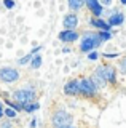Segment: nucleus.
<instances>
[{
	"instance_id": "obj_11",
	"label": "nucleus",
	"mask_w": 126,
	"mask_h": 128,
	"mask_svg": "<svg viewBox=\"0 0 126 128\" xmlns=\"http://www.w3.org/2000/svg\"><path fill=\"white\" fill-rule=\"evenodd\" d=\"M89 24H91L93 27H96V29H99V30H110L109 22H105L104 19H101V18H91L89 19Z\"/></svg>"
},
{
	"instance_id": "obj_17",
	"label": "nucleus",
	"mask_w": 126,
	"mask_h": 128,
	"mask_svg": "<svg viewBox=\"0 0 126 128\" xmlns=\"http://www.w3.org/2000/svg\"><path fill=\"white\" fill-rule=\"evenodd\" d=\"M99 38H101V42H107V40L112 38V34H110V30H101Z\"/></svg>"
},
{
	"instance_id": "obj_9",
	"label": "nucleus",
	"mask_w": 126,
	"mask_h": 128,
	"mask_svg": "<svg viewBox=\"0 0 126 128\" xmlns=\"http://www.w3.org/2000/svg\"><path fill=\"white\" fill-rule=\"evenodd\" d=\"M64 93L70 94V96L78 94V93H80V80L73 78V80H70V82H67L64 85Z\"/></svg>"
},
{
	"instance_id": "obj_2",
	"label": "nucleus",
	"mask_w": 126,
	"mask_h": 128,
	"mask_svg": "<svg viewBox=\"0 0 126 128\" xmlns=\"http://www.w3.org/2000/svg\"><path fill=\"white\" fill-rule=\"evenodd\" d=\"M72 122H73V117L65 110H58L51 117V123H53L54 128H62V126L72 125Z\"/></svg>"
},
{
	"instance_id": "obj_22",
	"label": "nucleus",
	"mask_w": 126,
	"mask_h": 128,
	"mask_svg": "<svg viewBox=\"0 0 126 128\" xmlns=\"http://www.w3.org/2000/svg\"><path fill=\"white\" fill-rule=\"evenodd\" d=\"M97 58H99V53H96V51H89L88 53V59H91V61H96Z\"/></svg>"
},
{
	"instance_id": "obj_14",
	"label": "nucleus",
	"mask_w": 126,
	"mask_h": 128,
	"mask_svg": "<svg viewBox=\"0 0 126 128\" xmlns=\"http://www.w3.org/2000/svg\"><path fill=\"white\" fill-rule=\"evenodd\" d=\"M67 3H69V8L72 11H78V10H81L85 5V0H67Z\"/></svg>"
},
{
	"instance_id": "obj_16",
	"label": "nucleus",
	"mask_w": 126,
	"mask_h": 128,
	"mask_svg": "<svg viewBox=\"0 0 126 128\" xmlns=\"http://www.w3.org/2000/svg\"><path fill=\"white\" fill-rule=\"evenodd\" d=\"M22 109H24L26 112H34V110L40 109V104H38V102H29V104H24Z\"/></svg>"
},
{
	"instance_id": "obj_7",
	"label": "nucleus",
	"mask_w": 126,
	"mask_h": 128,
	"mask_svg": "<svg viewBox=\"0 0 126 128\" xmlns=\"http://www.w3.org/2000/svg\"><path fill=\"white\" fill-rule=\"evenodd\" d=\"M85 5L89 8V11L94 14V18H101L104 13V8L99 3V0H85Z\"/></svg>"
},
{
	"instance_id": "obj_18",
	"label": "nucleus",
	"mask_w": 126,
	"mask_h": 128,
	"mask_svg": "<svg viewBox=\"0 0 126 128\" xmlns=\"http://www.w3.org/2000/svg\"><path fill=\"white\" fill-rule=\"evenodd\" d=\"M32 58H34V54H32V51H30L29 54H26L24 58H21V59H19L18 64H21V66H26L27 62H30V59H32Z\"/></svg>"
},
{
	"instance_id": "obj_20",
	"label": "nucleus",
	"mask_w": 126,
	"mask_h": 128,
	"mask_svg": "<svg viewBox=\"0 0 126 128\" xmlns=\"http://www.w3.org/2000/svg\"><path fill=\"white\" fill-rule=\"evenodd\" d=\"M120 70L126 75V56H125V58H121V61H120Z\"/></svg>"
},
{
	"instance_id": "obj_29",
	"label": "nucleus",
	"mask_w": 126,
	"mask_h": 128,
	"mask_svg": "<svg viewBox=\"0 0 126 128\" xmlns=\"http://www.w3.org/2000/svg\"><path fill=\"white\" fill-rule=\"evenodd\" d=\"M121 2V5H126V0H120Z\"/></svg>"
},
{
	"instance_id": "obj_5",
	"label": "nucleus",
	"mask_w": 126,
	"mask_h": 128,
	"mask_svg": "<svg viewBox=\"0 0 126 128\" xmlns=\"http://www.w3.org/2000/svg\"><path fill=\"white\" fill-rule=\"evenodd\" d=\"M94 74H97L99 77H102L105 80V82H115V77H117V74H115V69H113V66H97L96 67V70H94Z\"/></svg>"
},
{
	"instance_id": "obj_30",
	"label": "nucleus",
	"mask_w": 126,
	"mask_h": 128,
	"mask_svg": "<svg viewBox=\"0 0 126 128\" xmlns=\"http://www.w3.org/2000/svg\"><path fill=\"white\" fill-rule=\"evenodd\" d=\"M0 110H3V107H2V102H0Z\"/></svg>"
},
{
	"instance_id": "obj_6",
	"label": "nucleus",
	"mask_w": 126,
	"mask_h": 128,
	"mask_svg": "<svg viewBox=\"0 0 126 128\" xmlns=\"http://www.w3.org/2000/svg\"><path fill=\"white\" fill-rule=\"evenodd\" d=\"M97 88L94 86V83L91 82V78H81L80 80V93L86 96V98H91L96 94Z\"/></svg>"
},
{
	"instance_id": "obj_28",
	"label": "nucleus",
	"mask_w": 126,
	"mask_h": 128,
	"mask_svg": "<svg viewBox=\"0 0 126 128\" xmlns=\"http://www.w3.org/2000/svg\"><path fill=\"white\" fill-rule=\"evenodd\" d=\"M3 115H5V114H3V110H0V118H2Z\"/></svg>"
},
{
	"instance_id": "obj_21",
	"label": "nucleus",
	"mask_w": 126,
	"mask_h": 128,
	"mask_svg": "<svg viewBox=\"0 0 126 128\" xmlns=\"http://www.w3.org/2000/svg\"><path fill=\"white\" fill-rule=\"evenodd\" d=\"M3 5L8 10H11V8H14V0H3Z\"/></svg>"
},
{
	"instance_id": "obj_13",
	"label": "nucleus",
	"mask_w": 126,
	"mask_h": 128,
	"mask_svg": "<svg viewBox=\"0 0 126 128\" xmlns=\"http://www.w3.org/2000/svg\"><path fill=\"white\" fill-rule=\"evenodd\" d=\"M89 78H91V82L94 83V86H96L97 90H101V88H104L105 85H107V82H105V80L102 78V77H99L97 74H94V72H93V75H91Z\"/></svg>"
},
{
	"instance_id": "obj_26",
	"label": "nucleus",
	"mask_w": 126,
	"mask_h": 128,
	"mask_svg": "<svg viewBox=\"0 0 126 128\" xmlns=\"http://www.w3.org/2000/svg\"><path fill=\"white\" fill-rule=\"evenodd\" d=\"M35 125H37V120H32V122H30V128H35Z\"/></svg>"
},
{
	"instance_id": "obj_23",
	"label": "nucleus",
	"mask_w": 126,
	"mask_h": 128,
	"mask_svg": "<svg viewBox=\"0 0 126 128\" xmlns=\"http://www.w3.org/2000/svg\"><path fill=\"white\" fill-rule=\"evenodd\" d=\"M0 128H13V125H11V122H10V120H6V122H2Z\"/></svg>"
},
{
	"instance_id": "obj_24",
	"label": "nucleus",
	"mask_w": 126,
	"mask_h": 128,
	"mask_svg": "<svg viewBox=\"0 0 126 128\" xmlns=\"http://www.w3.org/2000/svg\"><path fill=\"white\" fill-rule=\"evenodd\" d=\"M99 3L102 6H110L112 5V0H99Z\"/></svg>"
},
{
	"instance_id": "obj_25",
	"label": "nucleus",
	"mask_w": 126,
	"mask_h": 128,
	"mask_svg": "<svg viewBox=\"0 0 126 128\" xmlns=\"http://www.w3.org/2000/svg\"><path fill=\"white\" fill-rule=\"evenodd\" d=\"M117 56H118V53H112V54H110V53H104V58H117Z\"/></svg>"
},
{
	"instance_id": "obj_15",
	"label": "nucleus",
	"mask_w": 126,
	"mask_h": 128,
	"mask_svg": "<svg viewBox=\"0 0 126 128\" xmlns=\"http://www.w3.org/2000/svg\"><path fill=\"white\" fill-rule=\"evenodd\" d=\"M40 66H42V56L34 54V58L30 59V67H32V69H38Z\"/></svg>"
},
{
	"instance_id": "obj_10",
	"label": "nucleus",
	"mask_w": 126,
	"mask_h": 128,
	"mask_svg": "<svg viewBox=\"0 0 126 128\" xmlns=\"http://www.w3.org/2000/svg\"><path fill=\"white\" fill-rule=\"evenodd\" d=\"M58 38L61 40V42H64V43H72V42H75L78 38V34H77V30H65L64 29L62 32H59Z\"/></svg>"
},
{
	"instance_id": "obj_4",
	"label": "nucleus",
	"mask_w": 126,
	"mask_h": 128,
	"mask_svg": "<svg viewBox=\"0 0 126 128\" xmlns=\"http://www.w3.org/2000/svg\"><path fill=\"white\" fill-rule=\"evenodd\" d=\"M0 80L5 83H13L19 80V70L14 67H0Z\"/></svg>"
},
{
	"instance_id": "obj_27",
	"label": "nucleus",
	"mask_w": 126,
	"mask_h": 128,
	"mask_svg": "<svg viewBox=\"0 0 126 128\" xmlns=\"http://www.w3.org/2000/svg\"><path fill=\"white\" fill-rule=\"evenodd\" d=\"M62 128H75L73 125H67V126H62Z\"/></svg>"
},
{
	"instance_id": "obj_1",
	"label": "nucleus",
	"mask_w": 126,
	"mask_h": 128,
	"mask_svg": "<svg viewBox=\"0 0 126 128\" xmlns=\"http://www.w3.org/2000/svg\"><path fill=\"white\" fill-rule=\"evenodd\" d=\"M101 38H99V34H94V32H85L83 34V38H81V43H80V50L83 53H89L93 51L94 48H97L101 45Z\"/></svg>"
},
{
	"instance_id": "obj_19",
	"label": "nucleus",
	"mask_w": 126,
	"mask_h": 128,
	"mask_svg": "<svg viewBox=\"0 0 126 128\" xmlns=\"http://www.w3.org/2000/svg\"><path fill=\"white\" fill-rule=\"evenodd\" d=\"M3 114H5L8 118H14V117L18 115V110H14V109H11V107H8V109L3 110Z\"/></svg>"
},
{
	"instance_id": "obj_8",
	"label": "nucleus",
	"mask_w": 126,
	"mask_h": 128,
	"mask_svg": "<svg viewBox=\"0 0 126 128\" xmlns=\"http://www.w3.org/2000/svg\"><path fill=\"white\" fill-rule=\"evenodd\" d=\"M62 24H64L65 30H75V27L78 26V16L75 13H69L64 16L62 19Z\"/></svg>"
},
{
	"instance_id": "obj_3",
	"label": "nucleus",
	"mask_w": 126,
	"mask_h": 128,
	"mask_svg": "<svg viewBox=\"0 0 126 128\" xmlns=\"http://www.w3.org/2000/svg\"><path fill=\"white\" fill-rule=\"evenodd\" d=\"M35 91L34 90H26V88H21V90H16L13 93V98L16 99V101L21 104V106H24V104H29V102H34L35 101Z\"/></svg>"
},
{
	"instance_id": "obj_12",
	"label": "nucleus",
	"mask_w": 126,
	"mask_h": 128,
	"mask_svg": "<svg viewBox=\"0 0 126 128\" xmlns=\"http://www.w3.org/2000/svg\"><path fill=\"white\" fill-rule=\"evenodd\" d=\"M125 21V14L123 13H120V11H117L115 14H112L109 18V26L112 27V26H120V24H123Z\"/></svg>"
}]
</instances>
